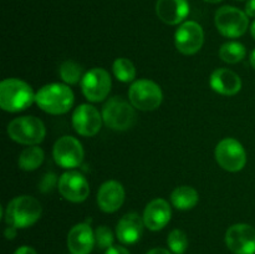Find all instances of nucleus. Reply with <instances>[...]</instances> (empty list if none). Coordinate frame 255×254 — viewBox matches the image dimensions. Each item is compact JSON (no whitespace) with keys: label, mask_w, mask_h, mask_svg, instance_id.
Returning <instances> with one entry per match:
<instances>
[{"label":"nucleus","mask_w":255,"mask_h":254,"mask_svg":"<svg viewBox=\"0 0 255 254\" xmlns=\"http://www.w3.org/2000/svg\"><path fill=\"white\" fill-rule=\"evenodd\" d=\"M35 102L46 114H66L74 104V92L64 84L45 85L35 94Z\"/></svg>","instance_id":"obj_1"},{"label":"nucleus","mask_w":255,"mask_h":254,"mask_svg":"<svg viewBox=\"0 0 255 254\" xmlns=\"http://www.w3.org/2000/svg\"><path fill=\"white\" fill-rule=\"evenodd\" d=\"M42 208L31 196H19L9 202L5 211V222L15 228H27L40 219Z\"/></svg>","instance_id":"obj_2"},{"label":"nucleus","mask_w":255,"mask_h":254,"mask_svg":"<svg viewBox=\"0 0 255 254\" xmlns=\"http://www.w3.org/2000/svg\"><path fill=\"white\" fill-rule=\"evenodd\" d=\"M35 101L31 86L19 79H6L0 84V107L7 112H20Z\"/></svg>","instance_id":"obj_3"},{"label":"nucleus","mask_w":255,"mask_h":254,"mask_svg":"<svg viewBox=\"0 0 255 254\" xmlns=\"http://www.w3.org/2000/svg\"><path fill=\"white\" fill-rule=\"evenodd\" d=\"M102 120L109 128L126 131L136 124L137 115L133 105L120 96L107 100L102 107Z\"/></svg>","instance_id":"obj_4"},{"label":"nucleus","mask_w":255,"mask_h":254,"mask_svg":"<svg viewBox=\"0 0 255 254\" xmlns=\"http://www.w3.org/2000/svg\"><path fill=\"white\" fill-rule=\"evenodd\" d=\"M7 134L12 141L25 146H35L42 142L46 134L44 124L35 116L14 119L7 125Z\"/></svg>","instance_id":"obj_5"},{"label":"nucleus","mask_w":255,"mask_h":254,"mask_svg":"<svg viewBox=\"0 0 255 254\" xmlns=\"http://www.w3.org/2000/svg\"><path fill=\"white\" fill-rule=\"evenodd\" d=\"M129 102L141 111H153L158 109L163 100L162 90L151 80H137L128 90Z\"/></svg>","instance_id":"obj_6"},{"label":"nucleus","mask_w":255,"mask_h":254,"mask_svg":"<svg viewBox=\"0 0 255 254\" xmlns=\"http://www.w3.org/2000/svg\"><path fill=\"white\" fill-rule=\"evenodd\" d=\"M216 26L223 36L236 39L246 34L249 26L248 15L234 6H222L216 12Z\"/></svg>","instance_id":"obj_7"},{"label":"nucleus","mask_w":255,"mask_h":254,"mask_svg":"<svg viewBox=\"0 0 255 254\" xmlns=\"http://www.w3.org/2000/svg\"><path fill=\"white\" fill-rule=\"evenodd\" d=\"M216 159L219 166L228 172H239L247 163V152L236 138H224L217 144Z\"/></svg>","instance_id":"obj_8"},{"label":"nucleus","mask_w":255,"mask_h":254,"mask_svg":"<svg viewBox=\"0 0 255 254\" xmlns=\"http://www.w3.org/2000/svg\"><path fill=\"white\" fill-rule=\"evenodd\" d=\"M111 77L105 69L95 67L87 71L81 80L84 96L91 102H101L111 91Z\"/></svg>","instance_id":"obj_9"},{"label":"nucleus","mask_w":255,"mask_h":254,"mask_svg":"<svg viewBox=\"0 0 255 254\" xmlns=\"http://www.w3.org/2000/svg\"><path fill=\"white\" fill-rule=\"evenodd\" d=\"M84 148L79 139L72 136H62L55 142L52 156L62 168H76L84 161Z\"/></svg>","instance_id":"obj_10"},{"label":"nucleus","mask_w":255,"mask_h":254,"mask_svg":"<svg viewBox=\"0 0 255 254\" xmlns=\"http://www.w3.org/2000/svg\"><path fill=\"white\" fill-rule=\"evenodd\" d=\"M203 29L196 21L183 22L174 34V44L177 50L183 55L197 54L203 46Z\"/></svg>","instance_id":"obj_11"},{"label":"nucleus","mask_w":255,"mask_h":254,"mask_svg":"<svg viewBox=\"0 0 255 254\" xmlns=\"http://www.w3.org/2000/svg\"><path fill=\"white\" fill-rule=\"evenodd\" d=\"M60 194L72 203L84 202L90 194V184L86 177L76 171L65 172L57 182Z\"/></svg>","instance_id":"obj_12"},{"label":"nucleus","mask_w":255,"mask_h":254,"mask_svg":"<svg viewBox=\"0 0 255 254\" xmlns=\"http://www.w3.org/2000/svg\"><path fill=\"white\" fill-rule=\"evenodd\" d=\"M102 114L95 106L82 104L72 114V126L75 131L84 137H92L97 134L102 126Z\"/></svg>","instance_id":"obj_13"},{"label":"nucleus","mask_w":255,"mask_h":254,"mask_svg":"<svg viewBox=\"0 0 255 254\" xmlns=\"http://www.w3.org/2000/svg\"><path fill=\"white\" fill-rule=\"evenodd\" d=\"M226 244L234 254H255V229L244 223L229 227Z\"/></svg>","instance_id":"obj_14"},{"label":"nucleus","mask_w":255,"mask_h":254,"mask_svg":"<svg viewBox=\"0 0 255 254\" xmlns=\"http://www.w3.org/2000/svg\"><path fill=\"white\" fill-rule=\"evenodd\" d=\"M125 202V189L120 182L107 181L97 192V204L106 213L119 211Z\"/></svg>","instance_id":"obj_15"},{"label":"nucleus","mask_w":255,"mask_h":254,"mask_svg":"<svg viewBox=\"0 0 255 254\" xmlns=\"http://www.w3.org/2000/svg\"><path fill=\"white\" fill-rule=\"evenodd\" d=\"M95 246V233L87 223H79L67 234V248L71 254H90Z\"/></svg>","instance_id":"obj_16"},{"label":"nucleus","mask_w":255,"mask_h":254,"mask_svg":"<svg viewBox=\"0 0 255 254\" xmlns=\"http://www.w3.org/2000/svg\"><path fill=\"white\" fill-rule=\"evenodd\" d=\"M171 207L163 198H156L149 202L143 212L144 226L151 231H159L164 228L171 221Z\"/></svg>","instance_id":"obj_17"},{"label":"nucleus","mask_w":255,"mask_h":254,"mask_svg":"<svg viewBox=\"0 0 255 254\" xmlns=\"http://www.w3.org/2000/svg\"><path fill=\"white\" fill-rule=\"evenodd\" d=\"M143 218L137 213H127L119 221L116 227V237L124 244H134L141 239L143 233Z\"/></svg>","instance_id":"obj_18"},{"label":"nucleus","mask_w":255,"mask_h":254,"mask_svg":"<svg viewBox=\"0 0 255 254\" xmlns=\"http://www.w3.org/2000/svg\"><path fill=\"white\" fill-rule=\"evenodd\" d=\"M157 16L168 25H177L183 21L189 12L187 0H157Z\"/></svg>","instance_id":"obj_19"},{"label":"nucleus","mask_w":255,"mask_h":254,"mask_svg":"<svg viewBox=\"0 0 255 254\" xmlns=\"http://www.w3.org/2000/svg\"><path fill=\"white\" fill-rule=\"evenodd\" d=\"M211 87L224 96L237 95L242 89V80L238 75L229 69H217L211 75Z\"/></svg>","instance_id":"obj_20"},{"label":"nucleus","mask_w":255,"mask_h":254,"mask_svg":"<svg viewBox=\"0 0 255 254\" xmlns=\"http://www.w3.org/2000/svg\"><path fill=\"white\" fill-rule=\"evenodd\" d=\"M199 201L198 192L191 186H179L172 192L171 202L177 209L188 211L194 208Z\"/></svg>","instance_id":"obj_21"},{"label":"nucleus","mask_w":255,"mask_h":254,"mask_svg":"<svg viewBox=\"0 0 255 254\" xmlns=\"http://www.w3.org/2000/svg\"><path fill=\"white\" fill-rule=\"evenodd\" d=\"M44 151L37 144L35 146H29L20 153L19 156V167L24 171H35L37 167L41 166L44 162Z\"/></svg>","instance_id":"obj_22"},{"label":"nucleus","mask_w":255,"mask_h":254,"mask_svg":"<svg viewBox=\"0 0 255 254\" xmlns=\"http://www.w3.org/2000/svg\"><path fill=\"white\" fill-rule=\"evenodd\" d=\"M247 50L242 42L229 41L219 49V57L227 64H238L246 57Z\"/></svg>","instance_id":"obj_23"},{"label":"nucleus","mask_w":255,"mask_h":254,"mask_svg":"<svg viewBox=\"0 0 255 254\" xmlns=\"http://www.w3.org/2000/svg\"><path fill=\"white\" fill-rule=\"evenodd\" d=\"M60 77L62 81L67 85H76L84 77V69L80 64L72 61V60H66L61 64L59 70Z\"/></svg>","instance_id":"obj_24"},{"label":"nucleus","mask_w":255,"mask_h":254,"mask_svg":"<svg viewBox=\"0 0 255 254\" xmlns=\"http://www.w3.org/2000/svg\"><path fill=\"white\" fill-rule=\"evenodd\" d=\"M115 77L121 82H131L136 77V67L133 62L126 57H119L112 65Z\"/></svg>","instance_id":"obj_25"},{"label":"nucleus","mask_w":255,"mask_h":254,"mask_svg":"<svg viewBox=\"0 0 255 254\" xmlns=\"http://www.w3.org/2000/svg\"><path fill=\"white\" fill-rule=\"evenodd\" d=\"M167 244H168L169 249L176 254H182L186 252L188 248V238L187 234L181 229H173L171 233L168 234L167 238Z\"/></svg>","instance_id":"obj_26"},{"label":"nucleus","mask_w":255,"mask_h":254,"mask_svg":"<svg viewBox=\"0 0 255 254\" xmlns=\"http://www.w3.org/2000/svg\"><path fill=\"white\" fill-rule=\"evenodd\" d=\"M114 233L106 226H100L95 231V244L100 249H109L114 244Z\"/></svg>","instance_id":"obj_27"},{"label":"nucleus","mask_w":255,"mask_h":254,"mask_svg":"<svg viewBox=\"0 0 255 254\" xmlns=\"http://www.w3.org/2000/svg\"><path fill=\"white\" fill-rule=\"evenodd\" d=\"M57 178H56V174L55 173H46L44 174V177L41 178L39 183V191H41L42 193H47V192L52 191L56 184Z\"/></svg>","instance_id":"obj_28"},{"label":"nucleus","mask_w":255,"mask_h":254,"mask_svg":"<svg viewBox=\"0 0 255 254\" xmlns=\"http://www.w3.org/2000/svg\"><path fill=\"white\" fill-rule=\"evenodd\" d=\"M106 254H129V252L126 248L120 246H112L106 251Z\"/></svg>","instance_id":"obj_29"},{"label":"nucleus","mask_w":255,"mask_h":254,"mask_svg":"<svg viewBox=\"0 0 255 254\" xmlns=\"http://www.w3.org/2000/svg\"><path fill=\"white\" fill-rule=\"evenodd\" d=\"M246 14L251 17H255V0H249L247 2Z\"/></svg>","instance_id":"obj_30"},{"label":"nucleus","mask_w":255,"mask_h":254,"mask_svg":"<svg viewBox=\"0 0 255 254\" xmlns=\"http://www.w3.org/2000/svg\"><path fill=\"white\" fill-rule=\"evenodd\" d=\"M14 254H37V253L35 252L34 248H31V247L22 246V247H20V248H17L16 252H15Z\"/></svg>","instance_id":"obj_31"},{"label":"nucleus","mask_w":255,"mask_h":254,"mask_svg":"<svg viewBox=\"0 0 255 254\" xmlns=\"http://www.w3.org/2000/svg\"><path fill=\"white\" fill-rule=\"evenodd\" d=\"M16 229L15 227H11V226H7L6 229H5V237H6V239H12L15 236H16Z\"/></svg>","instance_id":"obj_32"},{"label":"nucleus","mask_w":255,"mask_h":254,"mask_svg":"<svg viewBox=\"0 0 255 254\" xmlns=\"http://www.w3.org/2000/svg\"><path fill=\"white\" fill-rule=\"evenodd\" d=\"M146 254H171V253H169V251H167V249L164 248H153L149 252H147Z\"/></svg>","instance_id":"obj_33"},{"label":"nucleus","mask_w":255,"mask_h":254,"mask_svg":"<svg viewBox=\"0 0 255 254\" xmlns=\"http://www.w3.org/2000/svg\"><path fill=\"white\" fill-rule=\"evenodd\" d=\"M251 64H252V66L255 69V49L252 51V54H251Z\"/></svg>","instance_id":"obj_34"},{"label":"nucleus","mask_w":255,"mask_h":254,"mask_svg":"<svg viewBox=\"0 0 255 254\" xmlns=\"http://www.w3.org/2000/svg\"><path fill=\"white\" fill-rule=\"evenodd\" d=\"M251 34H252V36H253V39L255 40V21L252 24V26H251Z\"/></svg>","instance_id":"obj_35"},{"label":"nucleus","mask_w":255,"mask_h":254,"mask_svg":"<svg viewBox=\"0 0 255 254\" xmlns=\"http://www.w3.org/2000/svg\"><path fill=\"white\" fill-rule=\"evenodd\" d=\"M204 1H207V2H212V4H216V2L222 1V0H204Z\"/></svg>","instance_id":"obj_36"}]
</instances>
